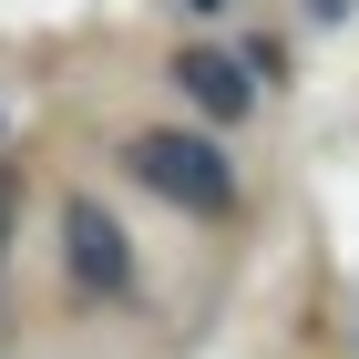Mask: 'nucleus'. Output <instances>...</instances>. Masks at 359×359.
Returning a JSON list of instances; mask_svg holds the SVG:
<instances>
[{
  "instance_id": "2",
  "label": "nucleus",
  "mask_w": 359,
  "mask_h": 359,
  "mask_svg": "<svg viewBox=\"0 0 359 359\" xmlns=\"http://www.w3.org/2000/svg\"><path fill=\"white\" fill-rule=\"evenodd\" d=\"M62 257H72V277H83L93 298H123L134 287V247H123V226L93 195H62Z\"/></svg>"
},
{
  "instance_id": "1",
  "label": "nucleus",
  "mask_w": 359,
  "mask_h": 359,
  "mask_svg": "<svg viewBox=\"0 0 359 359\" xmlns=\"http://www.w3.org/2000/svg\"><path fill=\"white\" fill-rule=\"evenodd\" d=\"M123 175L154 185L165 205H185V216H226V205H236V165H226L205 134H175V123H144V134L123 144Z\"/></svg>"
},
{
  "instance_id": "5",
  "label": "nucleus",
  "mask_w": 359,
  "mask_h": 359,
  "mask_svg": "<svg viewBox=\"0 0 359 359\" xmlns=\"http://www.w3.org/2000/svg\"><path fill=\"white\" fill-rule=\"evenodd\" d=\"M185 11H226V0H185Z\"/></svg>"
},
{
  "instance_id": "4",
  "label": "nucleus",
  "mask_w": 359,
  "mask_h": 359,
  "mask_svg": "<svg viewBox=\"0 0 359 359\" xmlns=\"http://www.w3.org/2000/svg\"><path fill=\"white\" fill-rule=\"evenodd\" d=\"M11 205H21V185H11V165H0V247H11Z\"/></svg>"
},
{
  "instance_id": "3",
  "label": "nucleus",
  "mask_w": 359,
  "mask_h": 359,
  "mask_svg": "<svg viewBox=\"0 0 359 359\" xmlns=\"http://www.w3.org/2000/svg\"><path fill=\"white\" fill-rule=\"evenodd\" d=\"M175 83H185L195 113H226V123L257 103V83H247V62H236V52H175Z\"/></svg>"
}]
</instances>
